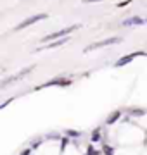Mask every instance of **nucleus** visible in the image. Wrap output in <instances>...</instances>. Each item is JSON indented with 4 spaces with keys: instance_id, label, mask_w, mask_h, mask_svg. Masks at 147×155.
Segmentation results:
<instances>
[{
    "instance_id": "4",
    "label": "nucleus",
    "mask_w": 147,
    "mask_h": 155,
    "mask_svg": "<svg viewBox=\"0 0 147 155\" xmlns=\"http://www.w3.org/2000/svg\"><path fill=\"white\" fill-rule=\"evenodd\" d=\"M31 69H33V66H31V67H28V69H23V71L19 72V74H16V76H11V78H7V79H4V81H2V86L5 88V86H7L9 83H14V81H19V79L26 76V74H28V72L31 71Z\"/></svg>"
},
{
    "instance_id": "9",
    "label": "nucleus",
    "mask_w": 147,
    "mask_h": 155,
    "mask_svg": "<svg viewBox=\"0 0 147 155\" xmlns=\"http://www.w3.org/2000/svg\"><path fill=\"white\" fill-rule=\"evenodd\" d=\"M92 141H101V129H95L92 133Z\"/></svg>"
},
{
    "instance_id": "8",
    "label": "nucleus",
    "mask_w": 147,
    "mask_h": 155,
    "mask_svg": "<svg viewBox=\"0 0 147 155\" xmlns=\"http://www.w3.org/2000/svg\"><path fill=\"white\" fill-rule=\"evenodd\" d=\"M119 116H121V112H119V110L113 112V116H109V117H108V121H106V122H108V124H114V122H116V119H118Z\"/></svg>"
},
{
    "instance_id": "5",
    "label": "nucleus",
    "mask_w": 147,
    "mask_h": 155,
    "mask_svg": "<svg viewBox=\"0 0 147 155\" xmlns=\"http://www.w3.org/2000/svg\"><path fill=\"white\" fill-rule=\"evenodd\" d=\"M147 19L144 17H130V19H125L123 21V26H138V24H144Z\"/></svg>"
},
{
    "instance_id": "12",
    "label": "nucleus",
    "mask_w": 147,
    "mask_h": 155,
    "mask_svg": "<svg viewBox=\"0 0 147 155\" xmlns=\"http://www.w3.org/2000/svg\"><path fill=\"white\" fill-rule=\"evenodd\" d=\"M85 4H92V2H101V0H83Z\"/></svg>"
},
{
    "instance_id": "10",
    "label": "nucleus",
    "mask_w": 147,
    "mask_h": 155,
    "mask_svg": "<svg viewBox=\"0 0 147 155\" xmlns=\"http://www.w3.org/2000/svg\"><path fill=\"white\" fill-rule=\"evenodd\" d=\"M104 152L108 155H113V148H109V147H104Z\"/></svg>"
},
{
    "instance_id": "6",
    "label": "nucleus",
    "mask_w": 147,
    "mask_h": 155,
    "mask_svg": "<svg viewBox=\"0 0 147 155\" xmlns=\"http://www.w3.org/2000/svg\"><path fill=\"white\" fill-rule=\"evenodd\" d=\"M68 41V38H61V40H57V41H52V43L49 45H42L38 50H45V48H54V47H61V45H64Z\"/></svg>"
},
{
    "instance_id": "7",
    "label": "nucleus",
    "mask_w": 147,
    "mask_h": 155,
    "mask_svg": "<svg viewBox=\"0 0 147 155\" xmlns=\"http://www.w3.org/2000/svg\"><path fill=\"white\" fill-rule=\"evenodd\" d=\"M138 55V54H132V55H126V57H123V59H119L118 62H116V64H114V66L116 67H121V66H125V64H128V62H132L133 61V57H137Z\"/></svg>"
},
{
    "instance_id": "2",
    "label": "nucleus",
    "mask_w": 147,
    "mask_h": 155,
    "mask_svg": "<svg viewBox=\"0 0 147 155\" xmlns=\"http://www.w3.org/2000/svg\"><path fill=\"white\" fill-rule=\"evenodd\" d=\"M78 28H80V24H73V26H69V28H64V29H61V31L50 33V35H47L45 38H43V41H50V40L61 38V36H66L68 33H71V31H74V29H78Z\"/></svg>"
},
{
    "instance_id": "11",
    "label": "nucleus",
    "mask_w": 147,
    "mask_h": 155,
    "mask_svg": "<svg viewBox=\"0 0 147 155\" xmlns=\"http://www.w3.org/2000/svg\"><path fill=\"white\" fill-rule=\"evenodd\" d=\"M68 134H71V136H78V131H68Z\"/></svg>"
},
{
    "instance_id": "1",
    "label": "nucleus",
    "mask_w": 147,
    "mask_h": 155,
    "mask_svg": "<svg viewBox=\"0 0 147 155\" xmlns=\"http://www.w3.org/2000/svg\"><path fill=\"white\" fill-rule=\"evenodd\" d=\"M121 38L119 36H113V38H106L102 40V41H95V43H92L90 47H87L85 52H90V50H95V48H104V47H108V45H114V43H119Z\"/></svg>"
},
{
    "instance_id": "3",
    "label": "nucleus",
    "mask_w": 147,
    "mask_h": 155,
    "mask_svg": "<svg viewBox=\"0 0 147 155\" xmlns=\"http://www.w3.org/2000/svg\"><path fill=\"white\" fill-rule=\"evenodd\" d=\"M47 14H36V16H31L29 19H24L23 22H19L16 28H14V31H21V29L28 28V26H31V24H35L36 21H40V19H45Z\"/></svg>"
},
{
    "instance_id": "13",
    "label": "nucleus",
    "mask_w": 147,
    "mask_h": 155,
    "mask_svg": "<svg viewBox=\"0 0 147 155\" xmlns=\"http://www.w3.org/2000/svg\"><path fill=\"white\" fill-rule=\"evenodd\" d=\"M29 153H31V150H24V152H23L21 155H29Z\"/></svg>"
}]
</instances>
